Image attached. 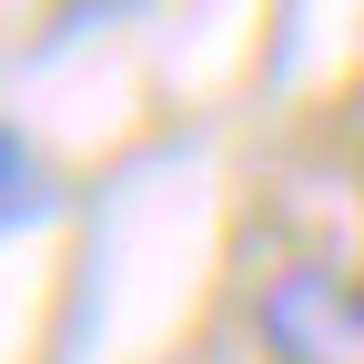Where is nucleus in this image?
I'll list each match as a JSON object with an SVG mask.
<instances>
[{"instance_id":"2","label":"nucleus","mask_w":364,"mask_h":364,"mask_svg":"<svg viewBox=\"0 0 364 364\" xmlns=\"http://www.w3.org/2000/svg\"><path fill=\"white\" fill-rule=\"evenodd\" d=\"M41 203H51V193H41V152L21 142L11 122H0V233H21V223H41Z\"/></svg>"},{"instance_id":"1","label":"nucleus","mask_w":364,"mask_h":364,"mask_svg":"<svg viewBox=\"0 0 364 364\" xmlns=\"http://www.w3.org/2000/svg\"><path fill=\"white\" fill-rule=\"evenodd\" d=\"M253 334L273 364H364V284L334 263H284L253 284Z\"/></svg>"}]
</instances>
